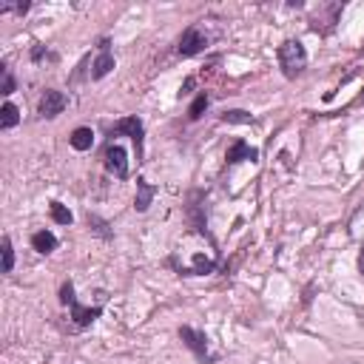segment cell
<instances>
[{
	"label": "cell",
	"instance_id": "16",
	"mask_svg": "<svg viewBox=\"0 0 364 364\" xmlns=\"http://www.w3.org/2000/svg\"><path fill=\"white\" fill-rule=\"evenodd\" d=\"M208 108V94H199L196 100H193V105H191V111H188V117L191 119H196V117H202V111Z\"/></svg>",
	"mask_w": 364,
	"mask_h": 364
},
{
	"label": "cell",
	"instance_id": "13",
	"mask_svg": "<svg viewBox=\"0 0 364 364\" xmlns=\"http://www.w3.org/2000/svg\"><path fill=\"white\" fill-rule=\"evenodd\" d=\"M242 159H256V151L247 142H233V148L228 151V162H242Z\"/></svg>",
	"mask_w": 364,
	"mask_h": 364
},
{
	"label": "cell",
	"instance_id": "17",
	"mask_svg": "<svg viewBox=\"0 0 364 364\" xmlns=\"http://www.w3.org/2000/svg\"><path fill=\"white\" fill-rule=\"evenodd\" d=\"M222 119H225V122H253V117H250L247 111H225Z\"/></svg>",
	"mask_w": 364,
	"mask_h": 364
},
{
	"label": "cell",
	"instance_id": "1",
	"mask_svg": "<svg viewBox=\"0 0 364 364\" xmlns=\"http://www.w3.org/2000/svg\"><path fill=\"white\" fill-rule=\"evenodd\" d=\"M208 23L210 20H202V23H193V26H188L185 31H182V37H179V54L182 57H193V54H199V51H205L208 48V43H210V31H208Z\"/></svg>",
	"mask_w": 364,
	"mask_h": 364
},
{
	"label": "cell",
	"instance_id": "14",
	"mask_svg": "<svg viewBox=\"0 0 364 364\" xmlns=\"http://www.w3.org/2000/svg\"><path fill=\"white\" fill-rule=\"evenodd\" d=\"M51 219L57 225H71V210L65 205H60V202H51Z\"/></svg>",
	"mask_w": 364,
	"mask_h": 364
},
{
	"label": "cell",
	"instance_id": "3",
	"mask_svg": "<svg viewBox=\"0 0 364 364\" xmlns=\"http://www.w3.org/2000/svg\"><path fill=\"white\" fill-rule=\"evenodd\" d=\"M60 299L65 301V304H71V313H74V321L80 324V327H85V324H91L97 316H100V307H80L77 304V299H74V287H71V282L68 284H63V290H60Z\"/></svg>",
	"mask_w": 364,
	"mask_h": 364
},
{
	"label": "cell",
	"instance_id": "4",
	"mask_svg": "<svg viewBox=\"0 0 364 364\" xmlns=\"http://www.w3.org/2000/svg\"><path fill=\"white\" fill-rule=\"evenodd\" d=\"M63 108H65V94H63V91H54V88L43 91V97H40V105H37V114H40V117L51 119V117L63 114Z\"/></svg>",
	"mask_w": 364,
	"mask_h": 364
},
{
	"label": "cell",
	"instance_id": "12",
	"mask_svg": "<svg viewBox=\"0 0 364 364\" xmlns=\"http://www.w3.org/2000/svg\"><path fill=\"white\" fill-rule=\"evenodd\" d=\"M17 122H20V108H17L14 102H6L3 111H0V128L9 131V128H14Z\"/></svg>",
	"mask_w": 364,
	"mask_h": 364
},
{
	"label": "cell",
	"instance_id": "6",
	"mask_svg": "<svg viewBox=\"0 0 364 364\" xmlns=\"http://www.w3.org/2000/svg\"><path fill=\"white\" fill-rule=\"evenodd\" d=\"M114 131H117V134H128V136L134 139V145H136V154L142 151V122H139L136 117H125V119H119Z\"/></svg>",
	"mask_w": 364,
	"mask_h": 364
},
{
	"label": "cell",
	"instance_id": "2",
	"mask_svg": "<svg viewBox=\"0 0 364 364\" xmlns=\"http://www.w3.org/2000/svg\"><path fill=\"white\" fill-rule=\"evenodd\" d=\"M279 63H282V68H284L287 77L304 71V65H307V51H304V46H301L299 40L282 43V46H279Z\"/></svg>",
	"mask_w": 364,
	"mask_h": 364
},
{
	"label": "cell",
	"instance_id": "5",
	"mask_svg": "<svg viewBox=\"0 0 364 364\" xmlns=\"http://www.w3.org/2000/svg\"><path fill=\"white\" fill-rule=\"evenodd\" d=\"M105 168L117 179H125L128 176V159H125V148L122 145H108L105 148Z\"/></svg>",
	"mask_w": 364,
	"mask_h": 364
},
{
	"label": "cell",
	"instance_id": "8",
	"mask_svg": "<svg viewBox=\"0 0 364 364\" xmlns=\"http://www.w3.org/2000/svg\"><path fill=\"white\" fill-rule=\"evenodd\" d=\"M91 68H94V71H91V77H94V80H102V77L114 68V57H111V51H108V43H105V40L100 43V57L94 60V65H91Z\"/></svg>",
	"mask_w": 364,
	"mask_h": 364
},
{
	"label": "cell",
	"instance_id": "18",
	"mask_svg": "<svg viewBox=\"0 0 364 364\" xmlns=\"http://www.w3.org/2000/svg\"><path fill=\"white\" fill-rule=\"evenodd\" d=\"M11 91H14V77H11V71L6 68V71H3V94L9 97Z\"/></svg>",
	"mask_w": 364,
	"mask_h": 364
},
{
	"label": "cell",
	"instance_id": "11",
	"mask_svg": "<svg viewBox=\"0 0 364 364\" xmlns=\"http://www.w3.org/2000/svg\"><path fill=\"white\" fill-rule=\"evenodd\" d=\"M151 199H154V188H151L145 179H136V199H134V208H136V210H148Z\"/></svg>",
	"mask_w": 364,
	"mask_h": 364
},
{
	"label": "cell",
	"instance_id": "19",
	"mask_svg": "<svg viewBox=\"0 0 364 364\" xmlns=\"http://www.w3.org/2000/svg\"><path fill=\"white\" fill-rule=\"evenodd\" d=\"M358 270L364 273V245H361V256H358Z\"/></svg>",
	"mask_w": 364,
	"mask_h": 364
},
{
	"label": "cell",
	"instance_id": "7",
	"mask_svg": "<svg viewBox=\"0 0 364 364\" xmlns=\"http://www.w3.org/2000/svg\"><path fill=\"white\" fill-rule=\"evenodd\" d=\"M179 338H182L199 358H208V341H205L202 333H196V330H191V327H182V330H179Z\"/></svg>",
	"mask_w": 364,
	"mask_h": 364
},
{
	"label": "cell",
	"instance_id": "9",
	"mask_svg": "<svg viewBox=\"0 0 364 364\" xmlns=\"http://www.w3.org/2000/svg\"><path fill=\"white\" fill-rule=\"evenodd\" d=\"M68 142H71V148H77V151H88L91 145H94V131L91 128H74L71 131V136H68Z\"/></svg>",
	"mask_w": 364,
	"mask_h": 364
},
{
	"label": "cell",
	"instance_id": "15",
	"mask_svg": "<svg viewBox=\"0 0 364 364\" xmlns=\"http://www.w3.org/2000/svg\"><path fill=\"white\" fill-rule=\"evenodd\" d=\"M14 267V250H11V239L3 236V273H11Z\"/></svg>",
	"mask_w": 364,
	"mask_h": 364
},
{
	"label": "cell",
	"instance_id": "10",
	"mask_svg": "<svg viewBox=\"0 0 364 364\" xmlns=\"http://www.w3.org/2000/svg\"><path fill=\"white\" fill-rule=\"evenodd\" d=\"M31 247H34L37 253H51V250L57 247V236H54L51 230H37V233L31 236Z\"/></svg>",
	"mask_w": 364,
	"mask_h": 364
}]
</instances>
